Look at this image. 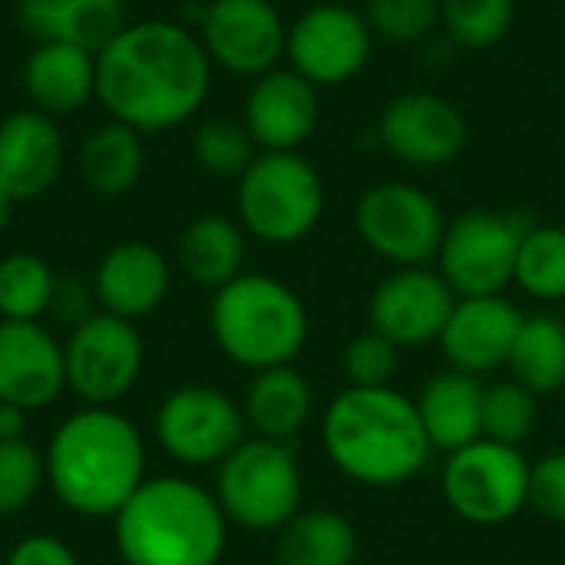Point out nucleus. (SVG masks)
Instances as JSON below:
<instances>
[{
    "label": "nucleus",
    "mask_w": 565,
    "mask_h": 565,
    "mask_svg": "<svg viewBox=\"0 0 565 565\" xmlns=\"http://www.w3.org/2000/svg\"><path fill=\"white\" fill-rule=\"evenodd\" d=\"M26 411L13 404H0V444L7 440H26Z\"/></svg>",
    "instance_id": "41"
},
{
    "label": "nucleus",
    "mask_w": 565,
    "mask_h": 565,
    "mask_svg": "<svg viewBox=\"0 0 565 565\" xmlns=\"http://www.w3.org/2000/svg\"><path fill=\"white\" fill-rule=\"evenodd\" d=\"M242 414H245V424L255 430V437L275 440V444H291L308 427V420L315 414L311 381L295 364L255 371V377L245 391Z\"/></svg>",
    "instance_id": "25"
},
{
    "label": "nucleus",
    "mask_w": 565,
    "mask_h": 565,
    "mask_svg": "<svg viewBox=\"0 0 565 565\" xmlns=\"http://www.w3.org/2000/svg\"><path fill=\"white\" fill-rule=\"evenodd\" d=\"M530 225L520 212L470 209L447 222L437 271L457 298L503 295L516 278V255Z\"/></svg>",
    "instance_id": "9"
},
{
    "label": "nucleus",
    "mask_w": 565,
    "mask_h": 565,
    "mask_svg": "<svg viewBox=\"0 0 565 565\" xmlns=\"http://www.w3.org/2000/svg\"><path fill=\"white\" fill-rule=\"evenodd\" d=\"M513 285L536 301H565V225L533 222L526 228Z\"/></svg>",
    "instance_id": "30"
},
{
    "label": "nucleus",
    "mask_w": 565,
    "mask_h": 565,
    "mask_svg": "<svg viewBox=\"0 0 565 565\" xmlns=\"http://www.w3.org/2000/svg\"><path fill=\"white\" fill-rule=\"evenodd\" d=\"M523 318L526 315L507 295L457 298L437 344L454 371L483 381L487 374H497L510 364Z\"/></svg>",
    "instance_id": "18"
},
{
    "label": "nucleus",
    "mask_w": 565,
    "mask_h": 565,
    "mask_svg": "<svg viewBox=\"0 0 565 565\" xmlns=\"http://www.w3.org/2000/svg\"><path fill=\"white\" fill-rule=\"evenodd\" d=\"M483 391L480 377L454 367L424 384L417 414L434 450L454 454L483 437Z\"/></svg>",
    "instance_id": "24"
},
{
    "label": "nucleus",
    "mask_w": 565,
    "mask_h": 565,
    "mask_svg": "<svg viewBox=\"0 0 565 565\" xmlns=\"http://www.w3.org/2000/svg\"><path fill=\"white\" fill-rule=\"evenodd\" d=\"M66 391L63 344L40 321H0V404L40 411Z\"/></svg>",
    "instance_id": "19"
},
{
    "label": "nucleus",
    "mask_w": 565,
    "mask_h": 565,
    "mask_svg": "<svg viewBox=\"0 0 565 565\" xmlns=\"http://www.w3.org/2000/svg\"><path fill=\"white\" fill-rule=\"evenodd\" d=\"M192 156L205 172L222 175V179H238L252 166V159L258 156V146L248 136L242 119L212 116V119H202L195 126Z\"/></svg>",
    "instance_id": "33"
},
{
    "label": "nucleus",
    "mask_w": 565,
    "mask_h": 565,
    "mask_svg": "<svg viewBox=\"0 0 565 565\" xmlns=\"http://www.w3.org/2000/svg\"><path fill=\"white\" fill-rule=\"evenodd\" d=\"M122 565H218L228 520L212 490L185 477H146L113 516Z\"/></svg>",
    "instance_id": "4"
},
{
    "label": "nucleus",
    "mask_w": 565,
    "mask_h": 565,
    "mask_svg": "<svg viewBox=\"0 0 565 565\" xmlns=\"http://www.w3.org/2000/svg\"><path fill=\"white\" fill-rule=\"evenodd\" d=\"M159 447L182 467H218L245 440L242 407L218 387L185 384L172 391L152 420Z\"/></svg>",
    "instance_id": "13"
},
{
    "label": "nucleus",
    "mask_w": 565,
    "mask_h": 565,
    "mask_svg": "<svg viewBox=\"0 0 565 565\" xmlns=\"http://www.w3.org/2000/svg\"><path fill=\"white\" fill-rule=\"evenodd\" d=\"M56 275L33 252L0 258V321H40L50 311Z\"/></svg>",
    "instance_id": "31"
},
{
    "label": "nucleus",
    "mask_w": 565,
    "mask_h": 565,
    "mask_svg": "<svg viewBox=\"0 0 565 565\" xmlns=\"http://www.w3.org/2000/svg\"><path fill=\"white\" fill-rule=\"evenodd\" d=\"M530 473L523 447L473 440L447 454L440 490L447 507L470 526H503L530 507Z\"/></svg>",
    "instance_id": "8"
},
{
    "label": "nucleus",
    "mask_w": 565,
    "mask_h": 565,
    "mask_svg": "<svg viewBox=\"0 0 565 565\" xmlns=\"http://www.w3.org/2000/svg\"><path fill=\"white\" fill-rule=\"evenodd\" d=\"M242 122L258 152H301L321 122V89L291 66H275L252 79Z\"/></svg>",
    "instance_id": "17"
},
{
    "label": "nucleus",
    "mask_w": 565,
    "mask_h": 565,
    "mask_svg": "<svg viewBox=\"0 0 565 565\" xmlns=\"http://www.w3.org/2000/svg\"><path fill=\"white\" fill-rule=\"evenodd\" d=\"M209 93L212 60L185 23L136 20L96 53V99L142 136L195 119Z\"/></svg>",
    "instance_id": "1"
},
{
    "label": "nucleus",
    "mask_w": 565,
    "mask_h": 565,
    "mask_svg": "<svg viewBox=\"0 0 565 565\" xmlns=\"http://www.w3.org/2000/svg\"><path fill=\"white\" fill-rule=\"evenodd\" d=\"M401 367V348L377 331L351 338L341 351V374L348 387H391Z\"/></svg>",
    "instance_id": "37"
},
{
    "label": "nucleus",
    "mask_w": 565,
    "mask_h": 565,
    "mask_svg": "<svg viewBox=\"0 0 565 565\" xmlns=\"http://www.w3.org/2000/svg\"><path fill=\"white\" fill-rule=\"evenodd\" d=\"M89 285H93L99 311L136 321V318L152 315L166 301L169 285H172V268H169V258L156 245L132 238V242L113 245L99 258Z\"/></svg>",
    "instance_id": "21"
},
{
    "label": "nucleus",
    "mask_w": 565,
    "mask_h": 565,
    "mask_svg": "<svg viewBox=\"0 0 565 565\" xmlns=\"http://www.w3.org/2000/svg\"><path fill=\"white\" fill-rule=\"evenodd\" d=\"M146 169V146L142 132L126 122L109 119L106 126L93 129L79 146V179L93 195L116 199L136 189Z\"/></svg>",
    "instance_id": "27"
},
{
    "label": "nucleus",
    "mask_w": 565,
    "mask_h": 565,
    "mask_svg": "<svg viewBox=\"0 0 565 565\" xmlns=\"http://www.w3.org/2000/svg\"><path fill=\"white\" fill-rule=\"evenodd\" d=\"M454 305L457 295L437 268H394L371 291L367 324L397 348H424L440 341Z\"/></svg>",
    "instance_id": "16"
},
{
    "label": "nucleus",
    "mask_w": 565,
    "mask_h": 565,
    "mask_svg": "<svg viewBox=\"0 0 565 565\" xmlns=\"http://www.w3.org/2000/svg\"><path fill=\"white\" fill-rule=\"evenodd\" d=\"M66 146L53 116L17 109L0 122V185L13 202H30L50 192L63 172Z\"/></svg>",
    "instance_id": "20"
},
{
    "label": "nucleus",
    "mask_w": 565,
    "mask_h": 565,
    "mask_svg": "<svg viewBox=\"0 0 565 565\" xmlns=\"http://www.w3.org/2000/svg\"><path fill=\"white\" fill-rule=\"evenodd\" d=\"M23 89L33 109L66 116L96 99V53L73 43H36L23 63Z\"/></svg>",
    "instance_id": "23"
},
{
    "label": "nucleus",
    "mask_w": 565,
    "mask_h": 565,
    "mask_svg": "<svg viewBox=\"0 0 565 565\" xmlns=\"http://www.w3.org/2000/svg\"><path fill=\"white\" fill-rule=\"evenodd\" d=\"M209 328L218 351L255 374L295 364L308 344L311 318L295 288L262 271H242L212 291Z\"/></svg>",
    "instance_id": "5"
},
{
    "label": "nucleus",
    "mask_w": 565,
    "mask_h": 565,
    "mask_svg": "<svg viewBox=\"0 0 565 565\" xmlns=\"http://www.w3.org/2000/svg\"><path fill=\"white\" fill-rule=\"evenodd\" d=\"M367 26L387 43H427L440 30V0H367Z\"/></svg>",
    "instance_id": "35"
},
{
    "label": "nucleus",
    "mask_w": 565,
    "mask_h": 565,
    "mask_svg": "<svg viewBox=\"0 0 565 565\" xmlns=\"http://www.w3.org/2000/svg\"><path fill=\"white\" fill-rule=\"evenodd\" d=\"M324 205V179L301 152H258L238 175V225L265 245L305 242L318 228Z\"/></svg>",
    "instance_id": "6"
},
{
    "label": "nucleus",
    "mask_w": 565,
    "mask_h": 565,
    "mask_svg": "<svg viewBox=\"0 0 565 565\" xmlns=\"http://www.w3.org/2000/svg\"><path fill=\"white\" fill-rule=\"evenodd\" d=\"M7 565H79V559L60 536L33 533V536H23L10 550Z\"/></svg>",
    "instance_id": "40"
},
{
    "label": "nucleus",
    "mask_w": 565,
    "mask_h": 565,
    "mask_svg": "<svg viewBox=\"0 0 565 565\" xmlns=\"http://www.w3.org/2000/svg\"><path fill=\"white\" fill-rule=\"evenodd\" d=\"M53 321L76 328L79 321H86L89 315H96V295L89 281H76V278H60L53 285V298H50V311Z\"/></svg>",
    "instance_id": "39"
},
{
    "label": "nucleus",
    "mask_w": 565,
    "mask_h": 565,
    "mask_svg": "<svg viewBox=\"0 0 565 565\" xmlns=\"http://www.w3.org/2000/svg\"><path fill=\"white\" fill-rule=\"evenodd\" d=\"M364 10L338 0L315 3L288 23L285 60L318 89H334L364 73L374 53Z\"/></svg>",
    "instance_id": "11"
},
{
    "label": "nucleus",
    "mask_w": 565,
    "mask_h": 565,
    "mask_svg": "<svg viewBox=\"0 0 565 565\" xmlns=\"http://www.w3.org/2000/svg\"><path fill=\"white\" fill-rule=\"evenodd\" d=\"M321 444L348 480L371 490L417 480L434 457L417 401L394 387H344L321 417Z\"/></svg>",
    "instance_id": "2"
},
{
    "label": "nucleus",
    "mask_w": 565,
    "mask_h": 565,
    "mask_svg": "<svg viewBox=\"0 0 565 565\" xmlns=\"http://www.w3.org/2000/svg\"><path fill=\"white\" fill-rule=\"evenodd\" d=\"M530 507L550 520L565 526V450H553L533 463L530 473Z\"/></svg>",
    "instance_id": "38"
},
{
    "label": "nucleus",
    "mask_w": 565,
    "mask_h": 565,
    "mask_svg": "<svg viewBox=\"0 0 565 565\" xmlns=\"http://www.w3.org/2000/svg\"><path fill=\"white\" fill-rule=\"evenodd\" d=\"M540 424V397L523 384L497 381L483 391V437L523 447Z\"/></svg>",
    "instance_id": "34"
},
{
    "label": "nucleus",
    "mask_w": 565,
    "mask_h": 565,
    "mask_svg": "<svg viewBox=\"0 0 565 565\" xmlns=\"http://www.w3.org/2000/svg\"><path fill=\"white\" fill-rule=\"evenodd\" d=\"M358 530L338 510H301L275 540L278 565H354Z\"/></svg>",
    "instance_id": "28"
},
{
    "label": "nucleus",
    "mask_w": 565,
    "mask_h": 565,
    "mask_svg": "<svg viewBox=\"0 0 565 565\" xmlns=\"http://www.w3.org/2000/svg\"><path fill=\"white\" fill-rule=\"evenodd\" d=\"M516 20V0H440V30L457 50L497 46Z\"/></svg>",
    "instance_id": "32"
},
{
    "label": "nucleus",
    "mask_w": 565,
    "mask_h": 565,
    "mask_svg": "<svg viewBox=\"0 0 565 565\" xmlns=\"http://www.w3.org/2000/svg\"><path fill=\"white\" fill-rule=\"evenodd\" d=\"M245 228L225 215H199L179 235V265L205 291H218L242 275Z\"/></svg>",
    "instance_id": "26"
},
{
    "label": "nucleus",
    "mask_w": 565,
    "mask_h": 565,
    "mask_svg": "<svg viewBox=\"0 0 565 565\" xmlns=\"http://www.w3.org/2000/svg\"><path fill=\"white\" fill-rule=\"evenodd\" d=\"M377 139L401 166L430 172L463 156L470 122L450 96L434 89H407L384 106Z\"/></svg>",
    "instance_id": "14"
},
{
    "label": "nucleus",
    "mask_w": 565,
    "mask_h": 565,
    "mask_svg": "<svg viewBox=\"0 0 565 565\" xmlns=\"http://www.w3.org/2000/svg\"><path fill=\"white\" fill-rule=\"evenodd\" d=\"M13 205H17V202H13V199L3 192V185H0V232L7 228V222H10V215H13Z\"/></svg>",
    "instance_id": "42"
},
{
    "label": "nucleus",
    "mask_w": 565,
    "mask_h": 565,
    "mask_svg": "<svg viewBox=\"0 0 565 565\" xmlns=\"http://www.w3.org/2000/svg\"><path fill=\"white\" fill-rule=\"evenodd\" d=\"M46 483L83 520H113L146 483L139 427L113 407L70 414L46 444Z\"/></svg>",
    "instance_id": "3"
},
{
    "label": "nucleus",
    "mask_w": 565,
    "mask_h": 565,
    "mask_svg": "<svg viewBox=\"0 0 565 565\" xmlns=\"http://www.w3.org/2000/svg\"><path fill=\"white\" fill-rule=\"evenodd\" d=\"M46 487V460L30 440L0 444V516L23 513Z\"/></svg>",
    "instance_id": "36"
},
{
    "label": "nucleus",
    "mask_w": 565,
    "mask_h": 565,
    "mask_svg": "<svg viewBox=\"0 0 565 565\" xmlns=\"http://www.w3.org/2000/svg\"><path fill=\"white\" fill-rule=\"evenodd\" d=\"M17 23L36 43H73L99 53L122 26V0H20Z\"/></svg>",
    "instance_id": "22"
},
{
    "label": "nucleus",
    "mask_w": 565,
    "mask_h": 565,
    "mask_svg": "<svg viewBox=\"0 0 565 565\" xmlns=\"http://www.w3.org/2000/svg\"><path fill=\"white\" fill-rule=\"evenodd\" d=\"M195 33L212 66L258 79L285 60L288 20L271 0H209Z\"/></svg>",
    "instance_id": "15"
},
{
    "label": "nucleus",
    "mask_w": 565,
    "mask_h": 565,
    "mask_svg": "<svg viewBox=\"0 0 565 565\" xmlns=\"http://www.w3.org/2000/svg\"><path fill=\"white\" fill-rule=\"evenodd\" d=\"M63 358L66 391H73L86 407H109L136 387L146 348L132 321L96 311L70 328Z\"/></svg>",
    "instance_id": "12"
},
{
    "label": "nucleus",
    "mask_w": 565,
    "mask_h": 565,
    "mask_svg": "<svg viewBox=\"0 0 565 565\" xmlns=\"http://www.w3.org/2000/svg\"><path fill=\"white\" fill-rule=\"evenodd\" d=\"M215 500L228 523L252 533H278L301 513L305 480L291 444L245 437L215 467Z\"/></svg>",
    "instance_id": "7"
},
{
    "label": "nucleus",
    "mask_w": 565,
    "mask_h": 565,
    "mask_svg": "<svg viewBox=\"0 0 565 565\" xmlns=\"http://www.w3.org/2000/svg\"><path fill=\"white\" fill-rule=\"evenodd\" d=\"M119 565H122V563H119Z\"/></svg>",
    "instance_id": "43"
},
{
    "label": "nucleus",
    "mask_w": 565,
    "mask_h": 565,
    "mask_svg": "<svg viewBox=\"0 0 565 565\" xmlns=\"http://www.w3.org/2000/svg\"><path fill=\"white\" fill-rule=\"evenodd\" d=\"M510 377L533 391L536 397L556 394L565 387V321L556 315H526L516 334L510 364Z\"/></svg>",
    "instance_id": "29"
},
{
    "label": "nucleus",
    "mask_w": 565,
    "mask_h": 565,
    "mask_svg": "<svg viewBox=\"0 0 565 565\" xmlns=\"http://www.w3.org/2000/svg\"><path fill=\"white\" fill-rule=\"evenodd\" d=\"M361 242L394 268H417L437 262L447 215L440 202L414 182H377L354 209Z\"/></svg>",
    "instance_id": "10"
}]
</instances>
